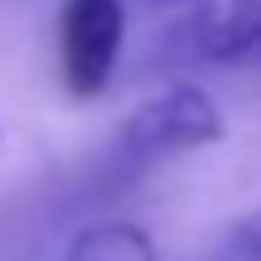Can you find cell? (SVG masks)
<instances>
[{
	"mask_svg": "<svg viewBox=\"0 0 261 261\" xmlns=\"http://www.w3.org/2000/svg\"><path fill=\"white\" fill-rule=\"evenodd\" d=\"M160 5H203V0H160Z\"/></svg>",
	"mask_w": 261,
	"mask_h": 261,
	"instance_id": "6",
	"label": "cell"
},
{
	"mask_svg": "<svg viewBox=\"0 0 261 261\" xmlns=\"http://www.w3.org/2000/svg\"><path fill=\"white\" fill-rule=\"evenodd\" d=\"M63 261H160L155 242L140 223H121V218H107L92 223L68 242Z\"/></svg>",
	"mask_w": 261,
	"mask_h": 261,
	"instance_id": "4",
	"label": "cell"
},
{
	"mask_svg": "<svg viewBox=\"0 0 261 261\" xmlns=\"http://www.w3.org/2000/svg\"><path fill=\"white\" fill-rule=\"evenodd\" d=\"M126 39L121 0H63L58 10V63L73 97H97L116 73Z\"/></svg>",
	"mask_w": 261,
	"mask_h": 261,
	"instance_id": "3",
	"label": "cell"
},
{
	"mask_svg": "<svg viewBox=\"0 0 261 261\" xmlns=\"http://www.w3.org/2000/svg\"><path fill=\"white\" fill-rule=\"evenodd\" d=\"M218 261H261V208H252L247 218L232 223V232L223 237Z\"/></svg>",
	"mask_w": 261,
	"mask_h": 261,
	"instance_id": "5",
	"label": "cell"
},
{
	"mask_svg": "<svg viewBox=\"0 0 261 261\" xmlns=\"http://www.w3.org/2000/svg\"><path fill=\"white\" fill-rule=\"evenodd\" d=\"M174 68H252L261 63V0H203L165 39Z\"/></svg>",
	"mask_w": 261,
	"mask_h": 261,
	"instance_id": "2",
	"label": "cell"
},
{
	"mask_svg": "<svg viewBox=\"0 0 261 261\" xmlns=\"http://www.w3.org/2000/svg\"><path fill=\"white\" fill-rule=\"evenodd\" d=\"M223 112H218L213 92L198 83H174L165 92L145 97L136 112L116 130V160L126 169L160 165L169 155H189V150H208L223 140Z\"/></svg>",
	"mask_w": 261,
	"mask_h": 261,
	"instance_id": "1",
	"label": "cell"
}]
</instances>
